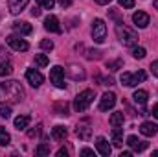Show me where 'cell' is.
Returning a JSON list of instances; mask_svg holds the SVG:
<instances>
[{"instance_id":"cell-1","label":"cell","mask_w":158,"mask_h":157,"mask_svg":"<svg viewBox=\"0 0 158 157\" xmlns=\"http://www.w3.org/2000/svg\"><path fill=\"white\" fill-rule=\"evenodd\" d=\"M24 98V91L19 81H4L0 83V102H20Z\"/></svg>"},{"instance_id":"cell-2","label":"cell","mask_w":158,"mask_h":157,"mask_svg":"<svg viewBox=\"0 0 158 157\" xmlns=\"http://www.w3.org/2000/svg\"><path fill=\"white\" fill-rule=\"evenodd\" d=\"M94 98H96V94H94L92 89H85V91H81L77 96H76V100H74V109H76L77 113L86 111V109L90 107V104L94 102Z\"/></svg>"},{"instance_id":"cell-3","label":"cell","mask_w":158,"mask_h":157,"mask_svg":"<svg viewBox=\"0 0 158 157\" xmlns=\"http://www.w3.org/2000/svg\"><path fill=\"white\" fill-rule=\"evenodd\" d=\"M116 34H118V37H119V41H121V44H123V46H134V44L138 43V34H136L134 30L127 28V26L118 24Z\"/></svg>"},{"instance_id":"cell-4","label":"cell","mask_w":158,"mask_h":157,"mask_svg":"<svg viewBox=\"0 0 158 157\" xmlns=\"http://www.w3.org/2000/svg\"><path fill=\"white\" fill-rule=\"evenodd\" d=\"M145 79H147L145 70H138V72H123V74L119 76V81H121L123 85H127V87H136L138 83H142V81H145Z\"/></svg>"},{"instance_id":"cell-5","label":"cell","mask_w":158,"mask_h":157,"mask_svg":"<svg viewBox=\"0 0 158 157\" xmlns=\"http://www.w3.org/2000/svg\"><path fill=\"white\" fill-rule=\"evenodd\" d=\"M92 39L98 44L105 43V39H107V24H105L103 19H94V22H92Z\"/></svg>"},{"instance_id":"cell-6","label":"cell","mask_w":158,"mask_h":157,"mask_svg":"<svg viewBox=\"0 0 158 157\" xmlns=\"http://www.w3.org/2000/svg\"><path fill=\"white\" fill-rule=\"evenodd\" d=\"M50 81L55 85V87H59V89H64V69L63 67H59V65H55L52 70H50Z\"/></svg>"},{"instance_id":"cell-7","label":"cell","mask_w":158,"mask_h":157,"mask_svg":"<svg viewBox=\"0 0 158 157\" xmlns=\"http://www.w3.org/2000/svg\"><path fill=\"white\" fill-rule=\"evenodd\" d=\"M6 43H7L13 50H17V52H26V50L30 48V44L24 39H20L19 35H9V37L6 39Z\"/></svg>"},{"instance_id":"cell-8","label":"cell","mask_w":158,"mask_h":157,"mask_svg":"<svg viewBox=\"0 0 158 157\" xmlns=\"http://www.w3.org/2000/svg\"><path fill=\"white\" fill-rule=\"evenodd\" d=\"M116 105V94L114 92H105L101 98H99V109L101 111H109Z\"/></svg>"},{"instance_id":"cell-9","label":"cell","mask_w":158,"mask_h":157,"mask_svg":"<svg viewBox=\"0 0 158 157\" xmlns=\"http://www.w3.org/2000/svg\"><path fill=\"white\" fill-rule=\"evenodd\" d=\"M127 144L131 146V150L132 152H143V150H147V146H149V142H145V141H140L136 135H131V137H127Z\"/></svg>"},{"instance_id":"cell-10","label":"cell","mask_w":158,"mask_h":157,"mask_svg":"<svg viewBox=\"0 0 158 157\" xmlns=\"http://www.w3.org/2000/svg\"><path fill=\"white\" fill-rule=\"evenodd\" d=\"M26 79L30 81L31 87H40L42 81H44V76L40 74L39 70H35V69H28L26 70Z\"/></svg>"},{"instance_id":"cell-11","label":"cell","mask_w":158,"mask_h":157,"mask_svg":"<svg viewBox=\"0 0 158 157\" xmlns=\"http://www.w3.org/2000/svg\"><path fill=\"white\" fill-rule=\"evenodd\" d=\"M44 28H46L48 32H52V34H61V32H63V30H61V24H59V20H57L55 15H48V17L44 19Z\"/></svg>"},{"instance_id":"cell-12","label":"cell","mask_w":158,"mask_h":157,"mask_svg":"<svg viewBox=\"0 0 158 157\" xmlns=\"http://www.w3.org/2000/svg\"><path fill=\"white\" fill-rule=\"evenodd\" d=\"M149 15L145 13V11H136L134 15H132V22L138 26V28H147L149 26Z\"/></svg>"},{"instance_id":"cell-13","label":"cell","mask_w":158,"mask_h":157,"mask_svg":"<svg viewBox=\"0 0 158 157\" xmlns=\"http://www.w3.org/2000/svg\"><path fill=\"white\" fill-rule=\"evenodd\" d=\"M96 148H98V152L103 157H109L110 152H112V148H110V144L107 142L105 137H98V139H96Z\"/></svg>"},{"instance_id":"cell-14","label":"cell","mask_w":158,"mask_h":157,"mask_svg":"<svg viewBox=\"0 0 158 157\" xmlns=\"http://www.w3.org/2000/svg\"><path fill=\"white\" fill-rule=\"evenodd\" d=\"M140 133L142 135H145V137H155L158 133V126L155 124V122H143L142 126H140Z\"/></svg>"},{"instance_id":"cell-15","label":"cell","mask_w":158,"mask_h":157,"mask_svg":"<svg viewBox=\"0 0 158 157\" xmlns=\"http://www.w3.org/2000/svg\"><path fill=\"white\" fill-rule=\"evenodd\" d=\"M28 2H30V0H9V2H7V7H9V11H11L13 15H19V13L28 6Z\"/></svg>"},{"instance_id":"cell-16","label":"cell","mask_w":158,"mask_h":157,"mask_svg":"<svg viewBox=\"0 0 158 157\" xmlns=\"http://www.w3.org/2000/svg\"><path fill=\"white\" fill-rule=\"evenodd\" d=\"M13 30H15L17 34H20V35H30V34L33 32V28H31L30 22H15V24H13Z\"/></svg>"},{"instance_id":"cell-17","label":"cell","mask_w":158,"mask_h":157,"mask_svg":"<svg viewBox=\"0 0 158 157\" xmlns=\"http://www.w3.org/2000/svg\"><path fill=\"white\" fill-rule=\"evenodd\" d=\"M110 137H112V144L119 148L121 144H123V129L121 128H114L112 129V133H110Z\"/></svg>"},{"instance_id":"cell-18","label":"cell","mask_w":158,"mask_h":157,"mask_svg":"<svg viewBox=\"0 0 158 157\" xmlns=\"http://www.w3.org/2000/svg\"><path fill=\"white\" fill-rule=\"evenodd\" d=\"M147 98H149L147 91H142V89H138V91L132 94V100H134L138 105H145V104H147Z\"/></svg>"},{"instance_id":"cell-19","label":"cell","mask_w":158,"mask_h":157,"mask_svg":"<svg viewBox=\"0 0 158 157\" xmlns=\"http://www.w3.org/2000/svg\"><path fill=\"white\" fill-rule=\"evenodd\" d=\"M66 135H68V131H66L64 126H55V128L52 129V137H53L55 141H64Z\"/></svg>"},{"instance_id":"cell-20","label":"cell","mask_w":158,"mask_h":157,"mask_svg":"<svg viewBox=\"0 0 158 157\" xmlns=\"http://www.w3.org/2000/svg\"><path fill=\"white\" fill-rule=\"evenodd\" d=\"M123 120H125V115L121 113V111H118V113H112L110 115V126L112 128H119V126H123Z\"/></svg>"},{"instance_id":"cell-21","label":"cell","mask_w":158,"mask_h":157,"mask_svg":"<svg viewBox=\"0 0 158 157\" xmlns=\"http://www.w3.org/2000/svg\"><path fill=\"white\" fill-rule=\"evenodd\" d=\"M76 133H77V137L81 141H86V139L92 135V129H90L88 126H77V128H76Z\"/></svg>"},{"instance_id":"cell-22","label":"cell","mask_w":158,"mask_h":157,"mask_svg":"<svg viewBox=\"0 0 158 157\" xmlns=\"http://www.w3.org/2000/svg\"><path fill=\"white\" fill-rule=\"evenodd\" d=\"M28 124H30V117L28 115H20V117L15 118V128L17 129H26Z\"/></svg>"},{"instance_id":"cell-23","label":"cell","mask_w":158,"mask_h":157,"mask_svg":"<svg viewBox=\"0 0 158 157\" xmlns=\"http://www.w3.org/2000/svg\"><path fill=\"white\" fill-rule=\"evenodd\" d=\"M11 72H13V65H11L9 61L0 63V78H4V76H11Z\"/></svg>"},{"instance_id":"cell-24","label":"cell","mask_w":158,"mask_h":157,"mask_svg":"<svg viewBox=\"0 0 158 157\" xmlns=\"http://www.w3.org/2000/svg\"><path fill=\"white\" fill-rule=\"evenodd\" d=\"M35 63H37V67L44 69V67H48L50 59H48V56H46V54H35Z\"/></svg>"},{"instance_id":"cell-25","label":"cell","mask_w":158,"mask_h":157,"mask_svg":"<svg viewBox=\"0 0 158 157\" xmlns=\"http://www.w3.org/2000/svg\"><path fill=\"white\" fill-rule=\"evenodd\" d=\"M53 109H55L57 115H68V104L66 102H57L53 105Z\"/></svg>"},{"instance_id":"cell-26","label":"cell","mask_w":158,"mask_h":157,"mask_svg":"<svg viewBox=\"0 0 158 157\" xmlns=\"http://www.w3.org/2000/svg\"><path fill=\"white\" fill-rule=\"evenodd\" d=\"M9 142H11L9 133L6 131V128H0V144H2V146H7Z\"/></svg>"},{"instance_id":"cell-27","label":"cell","mask_w":158,"mask_h":157,"mask_svg":"<svg viewBox=\"0 0 158 157\" xmlns=\"http://www.w3.org/2000/svg\"><path fill=\"white\" fill-rule=\"evenodd\" d=\"M145 54H147V52H145V48H142V46H136V48L132 50V57H134V59H143Z\"/></svg>"},{"instance_id":"cell-28","label":"cell","mask_w":158,"mask_h":157,"mask_svg":"<svg viewBox=\"0 0 158 157\" xmlns=\"http://www.w3.org/2000/svg\"><path fill=\"white\" fill-rule=\"evenodd\" d=\"M37 155H48L50 154V144H46V142H40L39 146H37Z\"/></svg>"},{"instance_id":"cell-29","label":"cell","mask_w":158,"mask_h":157,"mask_svg":"<svg viewBox=\"0 0 158 157\" xmlns=\"http://www.w3.org/2000/svg\"><path fill=\"white\" fill-rule=\"evenodd\" d=\"M121 67H123V61H121V59L109 61V63H107V69H109V70H118V69H121Z\"/></svg>"},{"instance_id":"cell-30","label":"cell","mask_w":158,"mask_h":157,"mask_svg":"<svg viewBox=\"0 0 158 157\" xmlns=\"http://www.w3.org/2000/svg\"><path fill=\"white\" fill-rule=\"evenodd\" d=\"M37 4L40 7H44V9H52L55 6V0H37Z\"/></svg>"},{"instance_id":"cell-31","label":"cell","mask_w":158,"mask_h":157,"mask_svg":"<svg viewBox=\"0 0 158 157\" xmlns=\"http://www.w3.org/2000/svg\"><path fill=\"white\" fill-rule=\"evenodd\" d=\"M0 117L9 118L11 117V107L9 105H0Z\"/></svg>"},{"instance_id":"cell-32","label":"cell","mask_w":158,"mask_h":157,"mask_svg":"<svg viewBox=\"0 0 158 157\" xmlns=\"http://www.w3.org/2000/svg\"><path fill=\"white\" fill-rule=\"evenodd\" d=\"M40 48H42V50H52V48H53V41L42 39L40 41Z\"/></svg>"},{"instance_id":"cell-33","label":"cell","mask_w":158,"mask_h":157,"mask_svg":"<svg viewBox=\"0 0 158 157\" xmlns=\"http://www.w3.org/2000/svg\"><path fill=\"white\" fill-rule=\"evenodd\" d=\"M86 57H88V59H99V57H101V52H99V50H88V52H86Z\"/></svg>"},{"instance_id":"cell-34","label":"cell","mask_w":158,"mask_h":157,"mask_svg":"<svg viewBox=\"0 0 158 157\" xmlns=\"http://www.w3.org/2000/svg\"><path fill=\"white\" fill-rule=\"evenodd\" d=\"M119 6L121 7H127V9H131V7H134V0H118Z\"/></svg>"},{"instance_id":"cell-35","label":"cell","mask_w":158,"mask_h":157,"mask_svg":"<svg viewBox=\"0 0 158 157\" xmlns=\"http://www.w3.org/2000/svg\"><path fill=\"white\" fill-rule=\"evenodd\" d=\"M151 72H153V76L158 78V61H153L151 63Z\"/></svg>"},{"instance_id":"cell-36","label":"cell","mask_w":158,"mask_h":157,"mask_svg":"<svg viewBox=\"0 0 158 157\" xmlns=\"http://www.w3.org/2000/svg\"><path fill=\"white\" fill-rule=\"evenodd\" d=\"M79 155H94V150H90V148H83V150L79 152Z\"/></svg>"},{"instance_id":"cell-37","label":"cell","mask_w":158,"mask_h":157,"mask_svg":"<svg viewBox=\"0 0 158 157\" xmlns=\"http://www.w3.org/2000/svg\"><path fill=\"white\" fill-rule=\"evenodd\" d=\"M59 6L64 9V7H70L72 6V0H59Z\"/></svg>"},{"instance_id":"cell-38","label":"cell","mask_w":158,"mask_h":157,"mask_svg":"<svg viewBox=\"0 0 158 157\" xmlns=\"http://www.w3.org/2000/svg\"><path fill=\"white\" fill-rule=\"evenodd\" d=\"M39 133H40V126H37V129H31L30 131V137H37Z\"/></svg>"},{"instance_id":"cell-39","label":"cell","mask_w":158,"mask_h":157,"mask_svg":"<svg viewBox=\"0 0 158 157\" xmlns=\"http://www.w3.org/2000/svg\"><path fill=\"white\" fill-rule=\"evenodd\" d=\"M57 155H59V157H66V155H68V152H66L64 148H61V150L57 152Z\"/></svg>"},{"instance_id":"cell-40","label":"cell","mask_w":158,"mask_h":157,"mask_svg":"<svg viewBox=\"0 0 158 157\" xmlns=\"http://www.w3.org/2000/svg\"><path fill=\"white\" fill-rule=\"evenodd\" d=\"M31 15H33V17H39V15H40V9H39V7H33V9H31Z\"/></svg>"},{"instance_id":"cell-41","label":"cell","mask_w":158,"mask_h":157,"mask_svg":"<svg viewBox=\"0 0 158 157\" xmlns=\"http://www.w3.org/2000/svg\"><path fill=\"white\" fill-rule=\"evenodd\" d=\"M153 117L158 118V104H156V105H153Z\"/></svg>"},{"instance_id":"cell-42","label":"cell","mask_w":158,"mask_h":157,"mask_svg":"<svg viewBox=\"0 0 158 157\" xmlns=\"http://www.w3.org/2000/svg\"><path fill=\"white\" fill-rule=\"evenodd\" d=\"M96 2H98V4H99V6H107V4H109V2H110V0H96Z\"/></svg>"},{"instance_id":"cell-43","label":"cell","mask_w":158,"mask_h":157,"mask_svg":"<svg viewBox=\"0 0 158 157\" xmlns=\"http://www.w3.org/2000/svg\"><path fill=\"white\" fill-rule=\"evenodd\" d=\"M131 154H132V152H121V155L119 157H131Z\"/></svg>"},{"instance_id":"cell-44","label":"cell","mask_w":158,"mask_h":157,"mask_svg":"<svg viewBox=\"0 0 158 157\" xmlns=\"http://www.w3.org/2000/svg\"><path fill=\"white\" fill-rule=\"evenodd\" d=\"M153 6H155V7L158 9V0H155V2H153Z\"/></svg>"},{"instance_id":"cell-45","label":"cell","mask_w":158,"mask_h":157,"mask_svg":"<svg viewBox=\"0 0 158 157\" xmlns=\"http://www.w3.org/2000/svg\"><path fill=\"white\" fill-rule=\"evenodd\" d=\"M153 155H155V157H158V150H156V152H153Z\"/></svg>"}]
</instances>
